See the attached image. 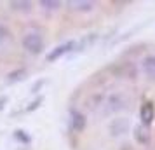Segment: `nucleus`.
<instances>
[{
	"instance_id": "nucleus-1",
	"label": "nucleus",
	"mask_w": 155,
	"mask_h": 150,
	"mask_svg": "<svg viewBox=\"0 0 155 150\" xmlns=\"http://www.w3.org/2000/svg\"><path fill=\"white\" fill-rule=\"evenodd\" d=\"M23 45H25V49L38 52V51L42 49V37L38 35V33H28L23 38Z\"/></svg>"
},
{
	"instance_id": "nucleus-2",
	"label": "nucleus",
	"mask_w": 155,
	"mask_h": 150,
	"mask_svg": "<svg viewBox=\"0 0 155 150\" xmlns=\"http://www.w3.org/2000/svg\"><path fill=\"white\" fill-rule=\"evenodd\" d=\"M141 70L148 79H155V56H148L141 63Z\"/></svg>"
},
{
	"instance_id": "nucleus-3",
	"label": "nucleus",
	"mask_w": 155,
	"mask_h": 150,
	"mask_svg": "<svg viewBox=\"0 0 155 150\" xmlns=\"http://www.w3.org/2000/svg\"><path fill=\"white\" fill-rule=\"evenodd\" d=\"M155 117V108L152 103H145L143 107H141V119H143V124H147V126H150L152 124V121H153Z\"/></svg>"
},
{
	"instance_id": "nucleus-4",
	"label": "nucleus",
	"mask_w": 155,
	"mask_h": 150,
	"mask_svg": "<svg viewBox=\"0 0 155 150\" xmlns=\"http://www.w3.org/2000/svg\"><path fill=\"white\" fill-rule=\"evenodd\" d=\"M71 5H80V7H73V9H78V11H89L92 7L91 2H73Z\"/></svg>"
},
{
	"instance_id": "nucleus-5",
	"label": "nucleus",
	"mask_w": 155,
	"mask_h": 150,
	"mask_svg": "<svg viewBox=\"0 0 155 150\" xmlns=\"http://www.w3.org/2000/svg\"><path fill=\"white\" fill-rule=\"evenodd\" d=\"M9 38V33H7V30L5 28H2V26H0V44L4 42V40H7Z\"/></svg>"
},
{
	"instance_id": "nucleus-6",
	"label": "nucleus",
	"mask_w": 155,
	"mask_h": 150,
	"mask_svg": "<svg viewBox=\"0 0 155 150\" xmlns=\"http://www.w3.org/2000/svg\"><path fill=\"white\" fill-rule=\"evenodd\" d=\"M42 5H44V9L47 7V9H56V7H59V4L58 2H42Z\"/></svg>"
}]
</instances>
